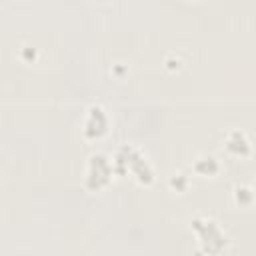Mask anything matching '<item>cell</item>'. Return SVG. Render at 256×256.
Wrapping results in <instances>:
<instances>
[{
  "label": "cell",
  "mask_w": 256,
  "mask_h": 256,
  "mask_svg": "<svg viewBox=\"0 0 256 256\" xmlns=\"http://www.w3.org/2000/svg\"><path fill=\"white\" fill-rule=\"evenodd\" d=\"M194 230L200 238V244L204 246L206 252H220L226 244L220 228L216 226V222L212 220H194Z\"/></svg>",
  "instance_id": "6da1fadb"
},
{
  "label": "cell",
  "mask_w": 256,
  "mask_h": 256,
  "mask_svg": "<svg viewBox=\"0 0 256 256\" xmlns=\"http://www.w3.org/2000/svg\"><path fill=\"white\" fill-rule=\"evenodd\" d=\"M228 150L234 154H246L248 152V140L242 132H232L228 138Z\"/></svg>",
  "instance_id": "7a4b0ae2"
}]
</instances>
